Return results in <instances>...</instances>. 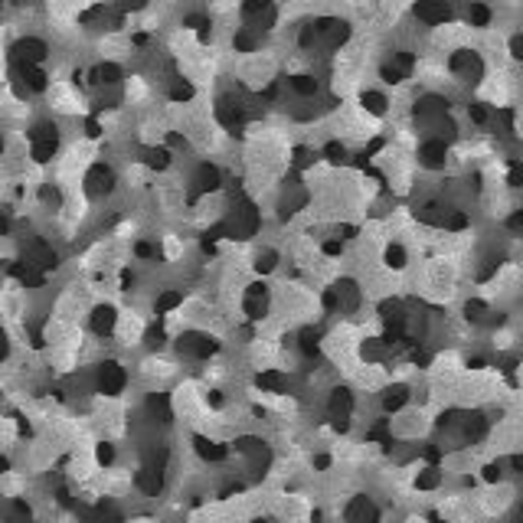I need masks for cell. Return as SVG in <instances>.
Listing matches in <instances>:
<instances>
[{
	"label": "cell",
	"instance_id": "obj_1",
	"mask_svg": "<svg viewBox=\"0 0 523 523\" xmlns=\"http://www.w3.org/2000/svg\"><path fill=\"white\" fill-rule=\"evenodd\" d=\"M213 517H216V520H219V523H226V507H216V510H213ZM200 520H210V510H203V513H200Z\"/></svg>",
	"mask_w": 523,
	"mask_h": 523
},
{
	"label": "cell",
	"instance_id": "obj_2",
	"mask_svg": "<svg viewBox=\"0 0 523 523\" xmlns=\"http://www.w3.org/2000/svg\"><path fill=\"white\" fill-rule=\"evenodd\" d=\"M0 157H3V134H0Z\"/></svg>",
	"mask_w": 523,
	"mask_h": 523
},
{
	"label": "cell",
	"instance_id": "obj_3",
	"mask_svg": "<svg viewBox=\"0 0 523 523\" xmlns=\"http://www.w3.org/2000/svg\"><path fill=\"white\" fill-rule=\"evenodd\" d=\"M0 3H3V0H0Z\"/></svg>",
	"mask_w": 523,
	"mask_h": 523
}]
</instances>
